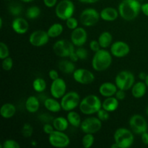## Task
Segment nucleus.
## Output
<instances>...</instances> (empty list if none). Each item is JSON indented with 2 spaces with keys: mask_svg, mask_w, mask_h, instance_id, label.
Returning a JSON list of instances; mask_svg holds the SVG:
<instances>
[{
  "mask_svg": "<svg viewBox=\"0 0 148 148\" xmlns=\"http://www.w3.org/2000/svg\"><path fill=\"white\" fill-rule=\"evenodd\" d=\"M140 10L141 4L138 0H123L119 6V15L127 21L136 18Z\"/></svg>",
  "mask_w": 148,
  "mask_h": 148,
  "instance_id": "obj_1",
  "label": "nucleus"
},
{
  "mask_svg": "<svg viewBox=\"0 0 148 148\" xmlns=\"http://www.w3.org/2000/svg\"><path fill=\"white\" fill-rule=\"evenodd\" d=\"M79 110L85 115L97 114L102 108V103L97 95H89L80 101L79 105Z\"/></svg>",
  "mask_w": 148,
  "mask_h": 148,
  "instance_id": "obj_2",
  "label": "nucleus"
},
{
  "mask_svg": "<svg viewBox=\"0 0 148 148\" xmlns=\"http://www.w3.org/2000/svg\"><path fill=\"white\" fill-rule=\"evenodd\" d=\"M108 51L104 49L95 52L92 60V66L95 71L102 72L108 69L112 62V56Z\"/></svg>",
  "mask_w": 148,
  "mask_h": 148,
  "instance_id": "obj_3",
  "label": "nucleus"
},
{
  "mask_svg": "<svg viewBox=\"0 0 148 148\" xmlns=\"http://www.w3.org/2000/svg\"><path fill=\"white\" fill-rule=\"evenodd\" d=\"M114 141L119 145L120 148H128L134 143L132 132L126 128H119L116 130L114 135Z\"/></svg>",
  "mask_w": 148,
  "mask_h": 148,
  "instance_id": "obj_4",
  "label": "nucleus"
},
{
  "mask_svg": "<svg viewBox=\"0 0 148 148\" xmlns=\"http://www.w3.org/2000/svg\"><path fill=\"white\" fill-rule=\"evenodd\" d=\"M75 12V5L70 0H62L59 1L56 7L55 13L58 18L66 20L72 17Z\"/></svg>",
  "mask_w": 148,
  "mask_h": 148,
  "instance_id": "obj_5",
  "label": "nucleus"
},
{
  "mask_svg": "<svg viewBox=\"0 0 148 148\" xmlns=\"http://www.w3.org/2000/svg\"><path fill=\"white\" fill-rule=\"evenodd\" d=\"M115 84L118 89L128 90L134 84V75L129 71H121L116 77Z\"/></svg>",
  "mask_w": 148,
  "mask_h": 148,
  "instance_id": "obj_6",
  "label": "nucleus"
},
{
  "mask_svg": "<svg viewBox=\"0 0 148 148\" xmlns=\"http://www.w3.org/2000/svg\"><path fill=\"white\" fill-rule=\"evenodd\" d=\"M62 108L65 111H71L75 109L80 103V97L76 92H67L61 100Z\"/></svg>",
  "mask_w": 148,
  "mask_h": 148,
  "instance_id": "obj_7",
  "label": "nucleus"
},
{
  "mask_svg": "<svg viewBox=\"0 0 148 148\" xmlns=\"http://www.w3.org/2000/svg\"><path fill=\"white\" fill-rule=\"evenodd\" d=\"M75 45L66 40H59L53 46V50L56 55L60 57H69L72 52L75 51Z\"/></svg>",
  "mask_w": 148,
  "mask_h": 148,
  "instance_id": "obj_8",
  "label": "nucleus"
},
{
  "mask_svg": "<svg viewBox=\"0 0 148 148\" xmlns=\"http://www.w3.org/2000/svg\"><path fill=\"white\" fill-rule=\"evenodd\" d=\"M49 142L51 145L55 147H66L70 143L69 137L62 131L54 130L51 134H49Z\"/></svg>",
  "mask_w": 148,
  "mask_h": 148,
  "instance_id": "obj_9",
  "label": "nucleus"
},
{
  "mask_svg": "<svg viewBox=\"0 0 148 148\" xmlns=\"http://www.w3.org/2000/svg\"><path fill=\"white\" fill-rule=\"evenodd\" d=\"M102 127V121L98 118L89 117L82 121L80 128L85 134H95L100 131Z\"/></svg>",
  "mask_w": 148,
  "mask_h": 148,
  "instance_id": "obj_10",
  "label": "nucleus"
},
{
  "mask_svg": "<svg viewBox=\"0 0 148 148\" xmlns=\"http://www.w3.org/2000/svg\"><path fill=\"white\" fill-rule=\"evenodd\" d=\"M101 17L100 14L96 10L92 8H88L84 10L81 12L80 22L83 25L90 27L96 24L99 21V18Z\"/></svg>",
  "mask_w": 148,
  "mask_h": 148,
  "instance_id": "obj_11",
  "label": "nucleus"
},
{
  "mask_svg": "<svg viewBox=\"0 0 148 148\" xmlns=\"http://www.w3.org/2000/svg\"><path fill=\"white\" fill-rule=\"evenodd\" d=\"M130 126L132 131L137 134H142L147 132L148 125L143 116L138 114L132 116L130 119Z\"/></svg>",
  "mask_w": 148,
  "mask_h": 148,
  "instance_id": "obj_12",
  "label": "nucleus"
},
{
  "mask_svg": "<svg viewBox=\"0 0 148 148\" xmlns=\"http://www.w3.org/2000/svg\"><path fill=\"white\" fill-rule=\"evenodd\" d=\"M74 79L82 85H89L95 79V76L90 71L85 69H75L73 72Z\"/></svg>",
  "mask_w": 148,
  "mask_h": 148,
  "instance_id": "obj_13",
  "label": "nucleus"
},
{
  "mask_svg": "<svg viewBox=\"0 0 148 148\" xmlns=\"http://www.w3.org/2000/svg\"><path fill=\"white\" fill-rule=\"evenodd\" d=\"M49 36L47 32L44 30H38L33 32L30 34V38H29V41L30 44L33 46L36 47H40L49 42Z\"/></svg>",
  "mask_w": 148,
  "mask_h": 148,
  "instance_id": "obj_14",
  "label": "nucleus"
},
{
  "mask_svg": "<svg viewBox=\"0 0 148 148\" xmlns=\"http://www.w3.org/2000/svg\"><path fill=\"white\" fill-rule=\"evenodd\" d=\"M52 96L56 99L62 98L66 94V85L65 81L62 78H58L52 81L50 88Z\"/></svg>",
  "mask_w": 148,
  "mask_h": 148,
  "instance_id": "obj_15",
  "label": "nucleus"
},
{
  "mask_svg": "<svg viewBox=\"0 0 148 148\" xmlns=\"http://www.w3.org/2000/svg\"><path fill=\"white\" fill-rule=\"evenodd\" d=\"M130 51V46L125 42L116 41L111 46V53L117 58H122L127 56Z\"/></svg>",
  "mask_w": 148,
  "mask_h": 148,
  "instance_id": "obj_16",
  "label": "nucleus"
},
{
  "mask_svg": "<svg viewBox=\"0 0 148 148\" xmlns=\"http://www.w3.org/2000/svg\"><path fill=\"white\" fill-rule=\"evenodd\" d=\"M87 38H88L87 32L82 27H77L75 30H73L71 34L72 43L75 46H78V47L83 46L86 43Z\"/></svg>",
  "mask_w": 148,
  "mask_h": 148,
  "instance_id": "obj_17",
  "label": "nucleus"
},
{
  "mask_svg": "<svg viewBox=\"0 0 148 148\" xmlns=\"http://www.w3.org/2000/svg\"><path fill=\"white\" fill-rule=\"evenodd\" d=\"M13 30L17 34H25L29 29V24L26 20L22 17H17L12 23Z\"/></svg>",
  "mask_w": 148,
  "mask_h": 148,
  "instance_id": "obj_18",
  "label": "nucleus"
},
{
  "mask_svg": "<svg viewBox=\"0 0 148 148\" xmlns=\"http://www.w3.org/2000/svg\"><path fill=\"white\" fill-rule=\"evenodd\" d=\"M117 90H118V88L116 85L111 82H104L101 84L99 88V92L101 95L106 98L115 95Z\"/></svg>",
  "mask_w": 148,
  "mask_h": 148,
  "instance_id": "obj_19",
  "label": "nucleus"
},
{
  "mask_svg": "<svg viewBox=\"0 0 148 148\" xmlns=\"http://www.w3.org/2000/svg\"><path fill=\"white\" fill-rule=\"evenodd\" d=\"M119 12L114 7H106L100 13L101 19L105 21H114L118 17Z\"/></svg>",
  "mask_w": 148,
  "mask_h": 148,
  "instance_id": "obj_20",
  "label": "nucleus"
},
{
  "mask_svg": "<svg viewBox=\"0 0 148 148\" xmlns=\"http://www.w3.org/2000/svg\"><path fill=\"white\" fill-rule=\"evenodd\" d=\"M147 85L145 82H138L134 84L132 88V94L136 98H143L146 93L147 90Z\"/></svg>",
  "mask_w": 148,
  "mask_h": 148,
  "instance_id": "obj_21",
  "label": "nucleus"
},
{
  "mask_svg": "<svg viewBox=\"0 0 148 148\" xmlns=\"http://www.w3.org/2000/svg\"><path fill=\"white\" fill-rule=\"evenodd\" d=\"M119 107V100L116 97H107L102 103V108L108 112L116 111Z\"/></svg>",
  "mask_w": 148,
  "mask_h": 148,
  "instance_id": "obj_22",
  "label": "nucleus"
},
{
  "mask_svg": "<svg viewBox=\"0 0 148 148\" xmlns=\"http://www.w3.org/2000/svg\"><path fill=\"white\" fill-rule=\"evenodd\" d=\"M40 107V101L36 96H30L25 102V108L30 113H36Z\"/></svg>",
  "mask_w": 148,
  "mask_h": 148,
  "instance_id": "obj_23",
  "label": "nucleus"
},
{
  "mask_svg": "<svg viewBox=\"0 0 148 148\" xmlns=\"http://www.w3.org/2000/svg\"><path fill=\"white\" fill-rule=\"evenodd\" d=\"M55 99L51 98H47L45 100L44 102H43L44 106L46 107V109L48 111H51V112H59V111H60L61 109H62L61 103H59Z\"/></svg>",
  "mask_w": 148,
  "mask_h": 148,
  "instance_id": "obj_24",
  "label": "nucleus"
},
{
  "mask_svg": "<svg viewBox=\"0 0 148 148\" xmlns=\"http://www.w3.org/2000/svg\"><path fill=\"white\" fill-rule=\"evenodd\" d=\"M16 113V108L13 104L5 103L0 109V114L4 119H10Z\"/></svg>",
  "mask_w": 148,
  "mask_h": 148,
  "instance_id": "obj_25",
  "label": "nucleus"
},
{
  "mask_svg": "<svg viewBox=\"0 0 148 148\" xmlns=\"http://www.w3.org/2000/svg\"><path fill=\"white\" fill-rule=\"evenodd\" d=\"M59 69L61 72L65 74H73L75 71V66L72 61L69 60H62L59 62Z\"/></svg>",
  "mask_w": 148,
  "mask_h": 148,
  "instance_id": "obj_26",
  "label": "nucleus"
},
{
  "mask_svg": "<svg viewBox=\"0 0 148 148\" xmlns=\"http://www.w3.org/2000/svg\"><path fill=\"white\" fill-rule=\"evenodd\" d=\"M69 124V123L67 119L62 116L56 117L53 119V122H52V124H53L55 130L62 132L65 131L68 128Z\"/></svg>",
  "mask_w": 148,
  "mask_h": 148,
  "instance_id": "obj_27",
  "label": "nucleus"
},
{
  "mask_svg": "<svg viewBox=\"0 0 148 148\" xmlns=\"http://www.w3.org/2000/svg\"><path fill=\"white\" fill-rule=\"evenodd\" d=\"M112 39V36L111 33L109 32L105 31L103 32L100 35L99 38H98V42L102 49H106V48L109 47L110 45L111 44Z\"/></svg>",
  "mask_w": 148,
  "mask_h": 148,
  "instance_id": "obj_28",
  "label": "nucleus"
},
{
  "mask_svg": "<svg viewBox=\"0 0 148 148\" xmlns=\"http://www.w3.org/2000/svg\"><path fill=\"white\" fill-rule=\"evenodd\" d=\"M66 119H67L69 124L72 126H73V127H80V124L82 123V121H81V117L79 116V114L75 112V111H69V113L67 114V116H66Z\"/></svg>",
  "mask_w": 148,
  "mask_h": 148,
  "instance_id": "obj_29",
  "label": "nucleus"
},
{
  "mask_svg": "<svg viewBox=\"0 0 148 148\" xmlns=\"http://www.w3.org/2000/svg\"><path fill=\"white\" fill-rule=\"evenodd\" d=\"M64 30L63 25L60 23H54L49 27L47 33L50 38H56L60 36Z\"/></svg>",
  "mask_w": 148,
  "mask_h": 148,
  "instance_id": "obj_30",
  "label": "nucleus"
},
{
  "mask_svg": "<svg viewBox=\"0 0 148 148\" xmlns=\"http://www.w3.org/2000/svg\"><path fill=\"white\" fill-rule=\"evenodd\" d=\"M33 88L36 92H42L46 90V82L42 78H36L33 82Z\"/></svg>",
  "mask_w": 148,
  "mask_h": 148,
  "instance_id": "obj_31",
  "label": "nucleus"
},
{
  "mask_svg": "<svg viewBox=\"0 0 148 148\" xmlns=\"http://www.w3.org/2000/svg\"><path fill=\"white\" fill-rule=\"evenodd\" d=\"M40 14V10L37 6H32L29 7L26 12V16L29 19H36L39 17Z\"/></svg>",
  "mask_w": 148,
  "mask_h": 148,
  "instance_id": "obj_32",
  "label": "nucleus"
},
{
  "mask_svg": "<svg viewBox=\"0 0 148 148\" xmlns=\"http://www.w3.org/2000/svg\"><path fill=\"white\" fill-rule=\"evenodd\" d=\"M93 134H85V136L82 137V145L85 148H90L94 143Z\"/></svg>",
  "mask_w": 148,
  "mask_h": 148,
  "instance_id": "obj_33",
  "label": "nucleus"
},
{
  "mask_svg": "<svg viewBox=\"0 0 148 148\" xmlns=\"http://www.w3.org/2000/svg\"><path fill=\"white\" fill-rule=\"evenodd\" d=\"M33 133V128L30 124H25L22 128V134L25 138H29Z\"/></svg>",
  "mask_w": 148,
  "mask_h": 148,
  "instance_id": "obj_34",
  "label": "nucleus"
},
{
  "mask_svg": "<svg viewBox=\"0 0 148 148\" xmlns=\"http://www.w3.org/2000/svg\"><path fill=\"white\" fill-rule=\"evenodd\" d=\"M10 55V51H9L8 46L7 44L3 42L0 43V59L3 60L5 58L8 57Z\"/></svg>",
  "mask_w": 148,
  "mask_h": 148,
  "instance_id": "obj_35",
  "label": "nucleus"
},
{
  "mask_svg": "<svg viewBox=\"0 0 148 148\" xmlns=\"http://www.w3.org/2000/svg\"><path fill=\"white\" fill-rule=\"evenodd\" d=\"M9 11L13 15H19L22 12V7L20 4H17V3H14V4H10V7H9Z\"/></svg>",
  "mask_w": 148,
  "mask_h": 148,
  "instance_id": "obj_36",
  "label": "nucleus"
},
{
  "mask_svg": "<svg viewBox=\"0 0 148 148\" xmlns=\"http://www.w3.org/2000/svg\"><path fill=\"white\" fill-rule=\"evenodd\" d=\"M2 69L5 71H10L11 70L13 66V61L12 59L10 57H7L2 60Z\"/></svg>",
  "mask_w": 148,
  "mask_h": 148,
  "instance_id": "obj_37",
  "label": "nucleus"
},
{
  "mask_svg": "<svg viewBox=\"0 0 148 148\" xmlns=\"http://www.w3.org/2000/svg\"><path fill=\"white\" fill-rule=\"evenodd\" d=\"M97 116L101 121H106L109 119V112L102 108L97 112Z\"/></svg>",
  "mask_w": 148,
  "mask_h": 148,
  "instance_id": "obj_38",
  "label": "nucleus"
},
{
  "mask_svg": "<svg viewBox=\"0 0 148 148\" xmlns=\"http://www.w3.org/2000/svg\"><path fill=\"white\" fill-rule=\"evenodd\" d=\"M1 147H3V148H20V145L15 140H7L3 143Z\"/></svg>",
  "mask_w": 148,
  "mask_h": 148,
  "instance_id": "obj_39",
  "label": "nucleus"
},
{
  "mask_svg": "<svg viewBox=\"0 0 148 148\" xmlns=\"http://www.w3.org/2000/svg\"><path fill=\"white\" fill-rule=\"evenodd\" d=\"M38 118L40 121L45 123V124H51V123L53 122V119H54L53 116H51L48 113H43V114H40V115H39Z\"/></svg>",
  "mask_w": 148,
  "mask_h": 148,
  "instance_id": "obj_40",
  "label": "nucleus"
},
{
  "mask_svg": "<svg viewBox=\"0 0 148 148\" xmlns=\"http://www.w3.org/2000/svg\"><path fill=\"white\" fill-rule=\"evenodd\" d=\"M66 27L69 29L75 30V28H77L78 27V21L77 20V19L71 17L66 20Z\"/></svg>",
  "mask_w": 148,
  "mask_h": 148,
  "instance_id": "obj_41",
  "label": "nucleus"
},
{
  "mask_svg": "<svg viewBox=\"0 0 148 148\" xmlns=\"http://www.w3.org/2000/svg\"><path fill=\"white\" fill-rule=\"evenodd\" d=\"M75 52L77 54L79 59H81V60H84V59H85L88 57V51L85 49H84V48H82L81 46L79 48H78L75 51Z\"/></svg>",
  "mask_w": 148,
  "mask_h": 148,
  "instance_id": "obj_42",
  "label": "nucleus"
},
{
  "mask_svg": "<svg viewBox=\"0 0 148 148\" xmlns=\"http://www.w3.org/2000/svg\"><path fill=\"white\" fill-rule=\"evenodd\" d=\"M90 48L91 50L94 52H97L98 51H99L101 49V45H100L98 40H92V41L90 43Z\"/></svg>",
  "mask_w": 148,
  "mask_h": 148,
  "instance_id": "obj_43",
  "label": "nucleus"
},
{
  "mask_svg": "<svg viewBox=\"0 0 148 148\" xmlns=\"http://www.w3.org/2000/svg\"><path fill=\"white\" fill-rule=\"evenodd\" d=\"M53 125V124H52ZM51 124H45L44 126L43 127V130L44 132V133L47 134H51L53 131H54V127L53 126H52Z\"/></svg>",
  "mask_w": 148,
  "mask_h": 148,
  "instance_id": "obj_44",
  "label": "nucleus"
},
{
  "mask_svg": "<svg viewBox=\"0 0 148 148\" xmlns=\"http://www.w3.org/2000/svg\"><path fill=\"white\" fill-rule=\"evenodd\" d=\"M115 97L119 100V101H121V100H124L126 97V93L125 90H123L119 89L116 91L115 94Z\"/></svg>",
  "mask_w": 148,
  "mask_h": 148,
  "instance_id": "obj_45",
  "label": "nucleus"
},
{
  "mask_svg": "<svg viewBox=\"0 0 148 148\" xmlns=\"http://www.w3.org/2000/svg\"><path fill=\"white\" fill-rule=\"evenodd\" d=\"M49 77H50V79L53 81L59 78V74H58V72L56 70H55V69H51V70L49 71Z\"/></svg>",
  "mask_w": 148,
  "mask_h": 148,
  "instance_id": "obj_46",
  "label": "nucleus"
},
{
  "mask_svg": "<svg viewBox=\"0 0 148 148\" xmlns=\"http://www.w3.org/2000/svg\"><path fill=\"white\" fill-rule=\"evenodd\" d=\"M57 0H43V3L47 7H53L56 4Z\"/></svg>",
  "mask_w": 148,
  "mask_h": 148,
  "instance_id": "obj_47",
  "label": "nucleus"
},
{
  "mask_svg": "<svg viewBox=\"0 0 148 148\" xmlns=\"http://www.w3.org/2000/svg\"><path fill=\"white\" fill-rule=\"evenodd\" d=\"M141 11L143 14L148 17V3H145L143 5H141Z\"/></svg>",
  "mask_w": 148,
  "mask_h": 148,
  "instance_id": "obj_48",
  "label": "nucleus"
},
{
  "mask_svg": "<svg viewBox=\"0 0 148 148\" xmlns=\"http://www.w3.org/2000/svg\"><path fill=\"white\" fill-rule=\"evenodd\" d=\"M69 59H70L71 61H72L73 62H77L78 60H79V57H78L77 54L76 53V52L74 51L69 55Z\"/></svg>",
  "mask_w": 148,
  "mask_h": 148,
  "instance_id": "obj_49",
  "label": "nucleus"
},
{
  "mask_svg": "<svg viewBox=\"0 0 148 148\" xmlns=\"http://www.w3.org/2000/svg\"><path fill=\"white\" fill-rule=\"evenodd\" d=\"M141 135H142V137H141L142 142H143L145 145H148V132H147L143 133Z\"/></svg>",
  "mask_w": 148,
  "mask_h": 148,
  "instance_id": "obj_50",
  "label": "nucleus"
},
{
  "mask_svg": "<svg viewBox=\"0 0 148 148\" xmlns=\"http://www.w3.org/2000/svg\"><path fill=\"white\" fill-rule=\"evenodd\" d=\"M79 1L82 3H88V4H92V3H95L98 1V0H78Z\"/></svg>",
  "mask_w": 148,
  "mask_h": 148,
  "instance_id": "obj_51",
  "label": "nucleus"
},
{
  "mask_svg": "<svg viewBox=\"0 0 148 148\" xmlns=\"http://www.w3.org/2000/svg\"><path fill=\"white\" fill-rule=\"evenodd\" d=\"M146 77H147V75H146L144 72H141V73H140V75H139V77L141 79H144V80L146 79Z\"/></svg>",
  "mask_w": 148,
  "mask_h": 148,
  "instance_id": "obj_52",
  "label": "nucleus"
},
{
  "mask_svg": "<svg viewBox=\"0 0 148 148\" xmlns=\"http://www.w3.org/2000/svg\"><path fill=\"white\" fill-rule=\"evenodd\" d=\"M111 148H120V147H119V145L117 144V143H114V144H113L112 145H111Z\"/></svg>",
  "mask_w": 148,
  "mask_h": 148,
  "instance_id": "obj_53",
  "label": "nucleus"
},
{
  "mask_svg": "<svg viewBox=\"0 0 148 148\" xmlns=\"http://www.w3.org/2000/svg\"><path fill=\"white\" fill-rule=\"evenodd\" d=\"M145 84L147 85V86L148 88V75H147V77H146V79H145Z\"/></svg>",
  "mask_w": 148,
  "mask_h": 148,
  "instance_id": "obj_54",
  "label": "nucleus"
},
{
  "mask_svg": "<svg viewBox=\"0 0 148 148\" xmlns=\"http://www.w3.org/2000/svg\"><path fill=\"white\" fill-rule=\"evenodd\" d=\"M2 18H1L0 19V27H2Z\"/></svg>",
  "mask_w": 148,
  "mask_h": 148,
  "instance_id": "obj_55",
  "label": "nucleus"
},
{
  "mask_svg": "<svg viewBox=\"0 0 148 148\" xmlns=\"http://www.w3.org/2000/svg\"><path fill=\"white\" fill-rule=\"evenodd\" d=\"M23 1H24V2H30V1H33V0H22Z\"/></svg>",
  "mask_w": 148,
  "mask_h": 148,
  "instance_id": "obj_56",
  "label": "nucleus"
},
{
  "mask_svg": "<svg viewBox=\"0 0 148 148\" xmlns=\"http://www.w3.org/2000/svg\"><path fill=\"white\" fill-rule=\"evenodd\" d=\"M146 114H147V116H148V106H147V108H146Z\"/></svg>",
  "mask_w": 148,
  "mask_h": 148,
  "instance_id": "obj_57",
  "label": "nucleus"
},
{
  "mask_svg": "<svg viewBox=\"0 0 148 148\" xmlns=\"http://www.w3.org/2000/svg\"><path fill=\"white\" fill-rule=\"evenodd\" d=\"M138 1H142V0H138Z\"/></svg>",
  "mask_w": 148,
  "mask_h": 148,
  "instance_id": "obj_58",
  "label": "nucleus"
}]
</instances>
